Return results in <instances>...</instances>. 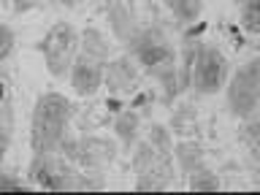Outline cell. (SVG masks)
<instances>
[{
    "mask_svg": "<svg viewBox=\"0 0 260 195\" xmlns=\"http://www.w3.org/2000/svg\"><path fill=\"white\" fill-rule=\"evenodd\" d=\"M106 16H109L111 32H114V38H117L119 44H125V41L136 32V27H138L136 16L125 6V0H109V6H106Z\"/></svg>",
    "mask_w": 260,
    "mask_h": 195,
    "instance_id": "11",
    "label": "cell"
},
{
    "mask_svg": "<svg viewBox=\"0 0 260 195\" xmlns=\"http://www.w3.org/2000/svg\"><path fill=\"white\" fill-rule=\"evenodd\" d=\"M187 187L192 192H214V190H219V176L214 171H209L206 166H201L187 174Z\"/></svg>",
    "mask_w": 260,
    "mask_h": 195,
    "instance_id": "17",
    "label": "cell"
},
{
    "mask_svg": "<svg viewBox=\"0 0 260 195\" xmlns=\"http://www.w3.org/2000/svg\"><path fill=\"white\" fill-rule=\"evenodd\" d=\"M117 157V146L109 138H101V136H84L79 138V160L76 166H81L84 171H98L101 174L103 166Z\"/></svg>",
    "mask_w": 260,
    "mask_h": 195,
    "instance_id": "9",
    "label": "cell"
},
{
    "mask_svg": "<svg viewBox=\"0 0 260 195\" xmlns=\"http://www.w3.org/2000/svg\"><path fill=\"white\" fill-rule=\"evenodd\" d=\"M201 3H203V0H201Z\"/></svg>",
    "mask_w": 260,
    "mask_h": 195,
    "instance_id": "24",
    "label": "cell"
},
{
    "mask_svg": "<svg viewBox=\"0 0 260 195\" xmlns=\"http://www.w3.org/2000/svg\"><path fill=\"white\" fill-rule=\"evenodd\" d=\"M138 127H141V114H138L136 109L122 111L119 117L114 119V133H117V138L122 141V146H125V149L136 146V141H138Z\"/></svg>",
    "mask_w": 260,
    "mask_h": 195,
    "instance_id": "12",
    "label": "cell"
},
{
    "mask_svg": "<svg viewBox=\"0 0 260 195\" xmlns=\"http://www.w3.org/2000/svg\"><path fill=\"white\" fill-rule=\"evenodd\" d=\"M81 52L89 54V57H98V60H103V62H109V57H111V44L106 41V36L101 30H95V27H87L84 32H81Z\"/></svg>",
    "mask_w": 260,
    "mask_h": 195,
    "instance_id": "14",
    "label": "cell"
},
{
    "mask_svg": "<svg viewBox=\"0 0 260 195\" xmlns=\"http://www.w3.org/2000/svg\"><path fill=\"white\" fill-rule=\"evenodd\" d=\"M16 190H27V184L14 174H0V192H16Z\"/></svg>",
    "mask_w": 260,
    "mask_h": 195,
    "instance_id": "21",
    "label": "cell"
},
{
    "mask_svg": "<svg viewBox=\"0 0 260 195\" xmlns=\"http://www.w3.org/2000/svg\"><path fill=\"white\" fill-rule=\"evenodd\" d=\"M81 171L73 168L71 160H65L60 152H36L30 162V182H36L41 190H76V179Z\"/></svg>",
    "mask_w": 260,
    "mask_h": 195,
    "instance_id": "4",
    "label": "cell"
},
{
    "mask_svg": "<svg viewBox=\"0 0 260 195\" xmlns=\"http://www.w3.org/2000/svg\"><path fill=\"white\" fill-rule=\"evenodd\" d=\"M174 157L179 160V166H182L184 174H190V171L206 166V154H203L201 144H195V141H179L174 146Z\"/></svg>",
    "mask_w": 260,
    "mask_h": 195,
    "instance_id": "13",
    "label": "cell"
},
{
    "mask_svg": "<svg viewBox=\"0 0 260 195\" xmlns=\"http://www.w3.org/2000/svg\"><path fill=\"white\" fill-rule=\"evenodd\" d=\"M73 106L60 92H44L36 101L30 119V144L32 152H57V146L68 136Z\"/></svg>",
    "mask_w": 260,
    "mask_h": 195,
    "instance_id": "2",
    "label": "cell"
},
{
    "mask_svg": "<svg viewBox=\"0 0 260 195\" xmlns=\"http://www.w3.org/2000/svg\"><path fill=\"white\" fill-rule=\"evenodd\" d=\"M76 46H79V36H76V30H73V24H68V22L52 24V30H49L44 36V41L38 44V49L44 52L46 68L54 79H65L71 73Z\"/></svg>",
    "mask_w": 260,
    "mask_h": 195,
    "instance_id": "5",
    "label": "cell"
},
{
    "mask_svg": "<svg viewBox=\"0 0 260 195\" xmlns=\"http://www.w3.org/2000/svg\"><path fill=\"white\" fill-rule=\"evenodd\" d=\"M14 138V95H11V79L0 73V160L6 157L8 146Z\"/></svg>",
    "mask_w": 260,
    "mask_h": 195,
    "instance_id": "10",
    "label": "cell"
},
{
    "mask_svg": "<svg viewBox=\"0 0 260 195\" xmlns=\"http://www.w3.org/2000/svg\"><path fill=\"white\" fill-rule=\"evenodd\" d=\"M11 52H14V30L0 22V62H6Z\"/></svg>",
    "mask_w": 260,
    "mask_h": 195,
    "instance_id": "20",
    "label": "cell"
},
{
    "mask_svg": "<svg viewBox=\"0 0 260 195\" xmlns=\"http://www.w3.org/2000/svg\"><path fill=\"white\" fill-rule=\"evenodd\" d=\"M228 57L222 54V49L206 41L195 44V60H192V79L190 89H195L198 95H214L228 79Z\"/></svg>",
    "mask_w": 260,
    "mask_h": 195,
    "instance_id": "3",
    "label": "cell"
},
{
    "mask_svg": "<svg viewBox=\"0 0 260 195\" xmlns=\"http://www.w3.org/2000/svg\"><path fill=\"white\" fill-rule=\"evenodd\" d=\"M127 54L136 60V65L149 73L162 89V103L171 106L179 95L176 81V49L171 44L168 32L160 24H138L136 32L125 41Z\"/></svg>",
    "mask_w": 260,
    "mask_h": 195,
    "instance_id": "1",
    "label": "cell"
},
{
    "mask_svg": "<svg viewBox=\"0 0 260 195\" xmlns=\"http://www.w3.org/2000/svg\"><path fill=\"white\" fill-rule=\"evenodd\" d=\"M154 149L162 152V154H174V144H171V136H168V130L162 127V125H152L149 130V138H146Z\"/></svg>",
    "mask_w": 260,
    "mask_h": 195,
    "instance_id": "19",
    "label": "cell"
},
{
    "mask_svg": "<svg viewBox=\"0 0 260 195\" xmlns=\"http://www.w3.org/2000/svg\"><path fill=\"white\" fill-rule=\"evenodd\" d=\"M103 84L109 87L114 98H125L141 89V71L136 68V60L130 54H122L117 60H109L103 68Z\"/></svg>",
    "mask_w": 260,
    "mask_h": 195,
    "instance_id": "7",
    "label": "cell"
},
{
    "mask_svg": "<svg viewBox=\"0 0 260 195\" xmlns=\"http://www.w3.org/2000/svg\"><path fill=\"white\" fill-rule=\"evenodd\" d=\"M154 101V92L149 89H141V92H136V98H130V106L127 109H141V106H149Z\"/></svg>",
    "mask_w": 260,
    "mask_h": 195,
    "instance_id": "22",
    "label": "cell"
},
{
    "mask_svg": "<svg viewBox=\"0 0 260 195\" xmlns=\"http://www.w3.org/2000/svg\"><path fill=\"white\" fill-rule=\"evenodd\" d=\"M166 6L179 24H192L201 16V8H203L201 0H166Z\"/></svg>",
    "mask_w": 260,
    "mask_h": 195,
    "instance_id": "16",
    "label": "cell"
},
{
    "mask_svg": "<svg viewBox=\"0 0 260 195\" xmlns=\"http://www.w3.org/2000/svg\"><path fill=\"white\" fill-rule=\"evenodd\" d=\"M57 3H65V6H76L79 0H57Z\"/></svg>",
    "mask_w": 260,
    "mask_h": 195,
    "instance_id": "23",
    "label": "cell"
},
{
    "mask_svg": "<svg viewBox=\"0 0 260 195\" xmlns=\"http://www.w3.org/2000/svg\"><path fill=\"white\" fill-rule=\"evenodd\" d=\"M103 68H106L103 60L79 52V57H73V65H71V73H68L73 92L81 95V98L95 95L98 89L103 87Z\"/></svg>",
    "mask_w": 260,
    "mask_h": 195,
    "instance_id": "8",
    "label": "cell"
},
{
    "mask_svg": "<svg viewBox=\"0 0 260 195\" xmlns=\"http://www.w3.org/2000/svg\"><path fill=\"white\" fill-rule=\"evenodd\" d=\"M239 16H241V27L249 36H257L260 32V0H241Z\"/></svg>",
    "mask_w": 260,
    "mask_h": 195,
    "instance_id": "18",
    "label": "cell"
},
{
    "mask_svg": "<svg viewBox=\"0 0 260 195\" xmlns=\"http://www.w3.org/2000/svg\"><path fill=\"white\" fill-rule=\"evenodd\" d=\"M195 44L198 41H187L182 49V60H176V81H179V92L190 89V79H192V60H195Z\"/></svg>",
    "mask_w": 260,
    "mask_h": 195,
    "instance_id": "15",
    "label": "cell"
},
{
    "mask_svg": "<svg viewBox=\"0 0 260 195\" xmlns=\"http://www.w3.org/2000/svg\"><path fill=\"white\" fill-rule=\"evenodd\" d=\"M257 98H260V60H249L233 73L231 87H228L231 114L239 119L257 117Z\"/></svg>",
    "mask_w": 260,
    "mask_h": 195,
    "instance_id": "6",
    "label": "cell"
}]
</instances>
